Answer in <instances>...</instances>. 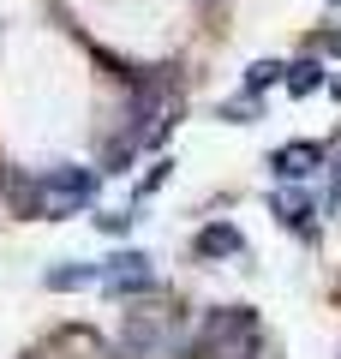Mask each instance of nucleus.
Masks as SVG:
<instances>
[{
	"instance_id": "obj_6",
	"label": "nucleus",
	"mask_w": 341,
	"mask_h": 359,
	"mask_svg": "<svg viewBox=\"0 0 341 359\" xmlns=\"http://www.w3.org/2000/svg\"><path fill=\"white\" fill-rule=\"evenodd\" d=\"M240 228L234 222H210V228L198 233V257H227V252H240Z\"/></svg>"
},
{
	"instance_id": "obj_5",
	"label": "nucleus",
	"mask_w": 341,
	"mask_h": 359,
	"mask_svg": "<svg viewBox=\"0 0 341 359\" xmlns=\"http://www.w3.org/2000/svg\"><path fill=\"white\" fill-rule=\"evenodd\" d=\"M269 204H276V216H281V222H288V228H293V233H305V228H312V198H305V192H300V186H281V192H276V198H269Z\"/></svg>"
},
{
	"instance_id": "obj_9",
	"label": "nucleus",
	"mask_w": 341,
	"mask_h": 359,
	"mask_svg": "<svg viewBox=\"0 0 341 359\" xmlns=\"http://www.w3.org/2000/svg\"><path fill=\"white\" fill-rule=\"evenodd\" d=\"M281 72H288V66H276V60H252V66H246V90L258 96V90H264V84H276Z\"/></svg>"
},
{
	"instance_id": "obj_7",
	"label": "nucleus",
	"mask_w": 341,
	"mask_h": 359,
	"mask_svg": "<svg viewBox=\"0 0 341 359\" xmlns=\"http://www.w3.org/2000/svg\"><path fill=\"white\" fill-rule=\"evenodd\" d=\"M96 282H102L96 264H60V269H48V287H54V294H66V287H96Z\"/></svg>"
},
{
	"instance_id": "obj_3",
	"label": "nucleus",
	"mask_w": 341,
	"mask_h": 359,
	"mask_svg": "<svg viewBox=\"0 0 341 359\" xmlns=\"http://www.w3.org/2000/svg\"><path fill=\"white\" fill-rule=\"evenodd\" d=\"M180 311H126L120 323V359H174L180 353Z\"/></svg>"
},
{
	"instance_id": "obj_10",
	"label": "nucleus",
	"mask_w": 341,
	"mask_h": 359,
	"mask_svg": "<svg viewBox=\"0 0 341 359\" xmlns=\"http://www.w3.org/2000/svg\"><path fill=\"white\" fill-rule=\"evenodd\" d=\"M96 222H102V233H126L132 228V216H96Z\"/></svg>"
},
{
	"instance_id": "obj_2",
	"label": "nucleus",
	"mask_w": 341,
	"mask_h": 359,
	"mask_svg": "<svg viewBox=\"0 0 341 359\" xmlns=\"http://www.w3.org/2000/svg\"><path fill=\"white\" fill-rule=\"evenodd\" d=\"M258 347H264L258 311H252V306H227V311H215V318L203 323L198 353H203V359H258Z\"/></svg>"
},
{
	"instance_id": "obj_1",
	"label": "nucleus",
	"mask_w": 341,
	"mask_h": 359,
	"mask_svg": "<svg viewBox=\"0 0 341 359\" xmlns=\"http://www.w3.org/2000/svg\"><path fill=\"white\" fill-rule=\"evenodd\" d=\"M13 192H18V204H25L30 216L60 222V216H78V210L96 198V168L60 162V168H48V174H36V180H18Z\"/></svg>"
},
{
	"instance_id": "obj_4",
	"label": "nucleus",
	"mask_w": 341,
	"mask_h": 359,
	"mask_svg": "<svg viewBox=\"0 0 341 359\" xmlns=\"http://www.w3.org/2000/svg\"><path fill=\"white\" fill-rule=\"evenodd\" d=\"M269 168H276V174L281 180H312L317 174V168H323V150H317V144H281V150L276 156H269Z\"/></svg>"
},
{
	"instance_id": "obj_8",
	"label": "nucleus",
	"mask_w": 341,
	"mask_h": 359,
	"mask_svg": "<svg viewBox=\"0 0 341 359\" xmlns=\"http://www.w3.org/2000/svg\"><path fill=\"white\" fill-rule=\"evenodd\" d=\"M281 84H288L293 96H312V90L323 84V66H317V60H293L288 72H281Z\"/></svg>"
}]
</instances>
